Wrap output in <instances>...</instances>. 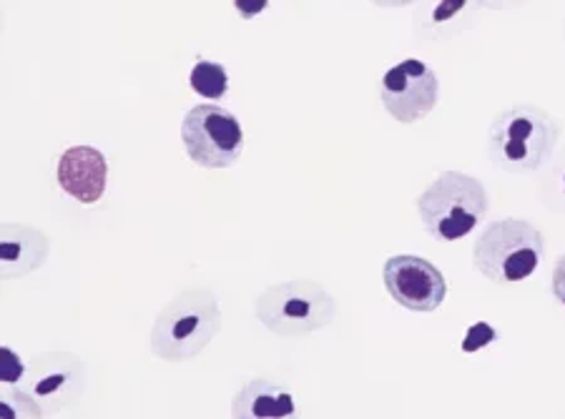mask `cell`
<instances>
[{
	"instance_id": "6da1fadb",
	"label": "cell",
	"mask_w": 565,
	"mask_h": 419,
	"mask_svg": "<svg viewBox=\"0 0 565 419\" xmlns=\"http://www.w3.org/2000/svg\"><path fill=\"white\" fill-rule=\"evenodd\" d=\"M561 123L545 108L518 104L493 116L488 129V159L505 174H533L553 159Z\"/></svg>"
},
{
	"instance_id": "7a4b0ae2",
	"label": "cell",
	"mask_w": 565,
	"mask_h": 419,
	"mask_svg": "<svg viewBox=\"0 0 565 419\" xmlns=\"http://www.w3.org/2000/svg\"><path fill=\"white\" fill-rule=\"evenodd\" d=\"M222 307L214 291L186 289L153 319L151 352L163 362H189L202 354L222 330Z\"/></svg>"
},
{
	"instance_id": "3957f363",
	"label": "cell",
	"mask_w": 565,
	"mask_h": 419,
	"mask_svg": "<svg viewBox=\"0 0 565 419\" xmlns=\"http://www.w3.org/2000/svg\"><path fill=\"white\" fill-rule=\"evenodd\" d=\"M417 214L425 232L435 241H460L486 222L490 212V194L480 179L462 171H443L420 196Z\"/></svg>"
},
{
	"instance_id": "277c9868",
	"label": "cell",
	"mask_w": 565,
	"mask_h": 419,
	"mask_svg": "<svg viewBox=\"0 0 565 419\" xmlns=\"http://www.w3.org/2000/svg\"><path fill=\"white\" fill-rule=\"evenodd\" d=\"M545 257V236L527 218L490 222L472 246V264L488 281L518 284L535 275Z\"/></svg>"
},
{
	"instance_id": "5b68a950",
	"label": "cell",
	"mask_w": 565,
	"mask_h": 419,
	"mask_svg": "<svg viewBox=\"0 0 565 419\" xmlns=\"http://www.w3.org/2000/svg\"><path fill=\"white\" fill-rule=\"evenodd\" d=\"M334 297L312 279H291L264 289L254 302L259 324L279 336H305L332 324Z\"/></svg>"
},
{
	"instance_id": "8992f818",
	"label": "cell",
	"mask_w": 565,
	"mask_h": 419,
	"mask_svg": "<svg viewBox=\"0 0 565 419\" xmlns=\"http://www.w3.org/2000/svg\"><path fill=\"white\" fill-rule=\"evenodd\" d=\"M186 157L202 169H232L244 153V129L230 108L199 104L181 121Z\"/></svg>"
},
{
	"instance_id": "52a82bcc",
	"label": "cell",
	"mask_w": 565,
	"mask_h": 419,
	"mask_svg": "<svg viewBox=\"0 0 565 419\" xmlns=\"http://www.w3.org/2000/svg\"><path fill=\"white\" fill-rule=\"evenodd\" d=\"M440 98L437 73L420 58H405L385 71L380 80V101L397 123L413 126L430 116Z\"/></svg>"
},
{
	"instance_id": "ba28073f",
	"label": "cell",
	"mask_w": 565,
	"mask_h": 419,
	"mask_svg": "<svg viewBox=\"0 0 565 419\" xmlns=\"http://www.w3.org/2000/svg\"><path fill=\"white\" fill-rule=\"evenodd\" d=\"M382 281H385L392 302L409 309V312H435L448 297V279L433 261L415 254H397L390 257L382 267Z\"/></svg>"
},
{
	"instance_id": "9c48e42d",
	"label": "cell",
	"mask_w": 565,
	"mask_h": 419,
	"mask_svg": "<svg viewBox=\"0 0 565 419\" xmlns=\"http://www.w3.org/2000/svg\"><path fill=\"white\" fill-rule=\"evenodd\" d=\"M58 186L81 204L102 202L108 189V159L94 146H71L56 166Z\"/></svg>"
},
{
	"instance_id": "30bf717a",
	"label": "cell",
	"mask_w": 565,
	"mask_h": 419,
	"mask_svg": "<svg viewBox=\"0 0 565 419\" xmlns=\"http://www.w3.org/2000/svg\"><path fill=\"white\" fill-rule=\"evenodd\" d=\"M86 387L84 364L73 354H39L31 364V391L35 399L73 405Z\"/></svg>"
},
{
	"instance_id": "8fae6325",
	"label": "cell",
	"mask_w": 565,
	"mask_h": 419,
	"mask_svg": "<svg viewBox=\"0 0 565 419\" xmlns=\"http://www.w3.org/2000/svg\"><path fill=\"white\" fill-rule=\"evenodd\" d=\"M295 412V395L275 379H249L232 399V417L236 419H285Z\"/></svg>"
},
{
	"instance_id": "7c38bea8",
	"label": "cell",
	"mask_w": 565,
	"mask_h": 419,
	"mask_svg": "<svg viewBox=\"0 0 565 419\" xmlns=\"http://www.w3.org/2000/svg\"><path fill=\"white\" fill-rule=\"evenodd\" d=\"M476 0H433L415 15V33L433 41H445L465 29V21L472 15Z\"/></svg>"
},
{
	"instance_id": "4fadbf2b",
	"label": "cell",
	"mask_w": 565,
	"mask_h": 419,
	"mask_svg": "<svg viewBox=\"0 0 565 419\" xmlns=\"http://www.w3.org/2000/svg\"><path fill=\"white\" fill-rule=\"evenodd\" d=\"M18 226L6 224L3 226V277L11 279L25 271L39 269L49 257V239L41 232L29 229V239L21 246L18 239Z\"/></svg>"
},
{
	"instance_id": "5bb4252c",
	"label": "cell",
	"mask_w": 565,
	"mask_h": 419,
	"mask_svg": "<svg viewBox=\"0 0 565 419\" xmlns=\"http://www.w3.org/2000/svg\"><path fill=\"white\" fill-rule=\"evenodd\" d=\"M189 86L206 101H222L230 94V73L216 61H196L189 73Z\"/></svg>"
},
{
	"instance_id": "9a60e30c",
	"label": "cell",
	"mask_w": 565,
	"mask_h": 419,
	"mask_svg": "<svg viewBox=\"0 0 565 419\" xmlns=\"http://www.w3.org/2000/svg\"><path fill=\"white\" fill-rule=\"evenodd\" d=\"M23 375H25V367L21 364V359L15 357V352L3 350V382H8V385H15V382Z\"/></svg>"
},
{
	"instance_id": "2e32d148",
	"label": "cell",
	"mask_w": 565,
	"mask_h": 419,
	"mask_svg": "<svg viewBox=\"0 0 565 419\" xmlns=\"http://www.w3.org/2000/svg\"><path fill=\"white\" fill-rule=\"evenodd\" d=\"M269 8V0H234V11L242 21H252Z\"/></svg>"
},
{
	"instance_id": "e0dca14e",
	"label": "cell",
	"mask_w": 565,
	"mask_h": 419,
	"mask_svg": "<svg viewBox=\"0 0 565 419\" xmlns=\"http://www.w3.org/2000/svg\"><path fill=\"white\" fill-rule=\"evenodd\" d=\"M551 289H553V297L565 307V254H561L558 261H555Z\"/></svg>"
},
{
	"instance_id": "ac0fdd59",
	"label": "cell",
	"mask_w": 565,
	"mask_h": 419,
	"mask_svg": "<svg viewBox=\"0 0 565 419\" xmlns=\"http://www.w3.org/2000/svg\"><path fill=\"white\" fill-rule=\"evenodd\" d=\"M476 3L493 8V11H505V8H518V6L527 3V0H476Z\"/></svg>"
},
{
	"instance_id": "d6986e66",
	"label": "cell",
	"mask_w": 565,
	"mask_h": 419,
	"mask_svg": "<svg viewBox=\"0 0 565 419\" xmlns=\"http://www.w3.org/2000/svg\"><path fill=\"white\" fill-rule=\"evenodd\" d=\"M370 3L377 8H405V6H415L417 0H370Z\"/></svg>"
},
{
	"instance_id": "ffe728a7",
	"label": "cell",
	"mask_w": 565,
	"mask_h": 419,
	"mask_svg": "<svg viewBox=\"0 0 565 419\" xmlns=\"http://www.w3.org/2000/svg\"><path fill=\"white\" fill-rule=\"evenodd\" d=\"M555 181L561 184V194L565 196V157H563V163L558 166V171H555Z\"/></svg>"
}]
</instances>
